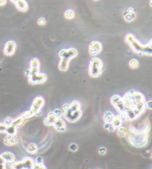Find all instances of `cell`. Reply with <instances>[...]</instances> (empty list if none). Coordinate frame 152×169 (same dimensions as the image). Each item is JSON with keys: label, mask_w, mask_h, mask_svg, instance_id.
<instances>
[{"label": "cell", "mask_w": 152, "mask_h": 169, "mask_svg": "<svg viewBox=\"0 0 152 169\" xmlns=\"http://www.w3.org/2000/svg\"><path fill=\"white\" fill-rule=\"evenodd\" d=\"M129 66L131 69H137V68L139 66V61L136 59H131V61H129Z\"/></svg>", "instance_id": "obj_30"}, {"label": "cell", "mask_w": 152, "mask_h": 169, "mask_svg": "<svg viewBox=\"0 0 152 169\" xmlns=\"http://www.w3.org/2000/svg\"><path fill=\"white\" fill-rule=\"evenodd\" d=\"M13 120L10 117H7L6 118L4 121V124H5L6 126H9V125H12V122H13Z\"/></svg>", "instance_id": "obj_36"}, {"label": "cell", "mask_w": 152, "mask_h": 169, "mask_svg": "<svg viewBox=\"0 0 152 169\" xmlns=\"http://www.w3.org/2000/svg\"><path fill=\"white\" fill-rule=\"evenodd\" d=\"M26 151L29 154L35 155L36 154L38 151H39V147H38L37 144H35V143H29L26 148Z\"/></svg>", "instance_id": "obj_19"}, {"label": "cell", "mask_w": 152, "mask_h": 169, "mask_svg": "<svg viewBox=\"0 0 152 169\" xmlns=\"http://www.w3.org/2000/svg\"><path fill=\"white\" fill-rule=\"evenodd\" d=\"M1 156L4 158V159H5L6 163H13V162L15 161V159H16V156H15V155L13 154V153L8 152V151L2 153Z\"/></svg>", "instance_id": "obj_20"}, {"label": "cell", "mask_w": 152, "mask_h": 169, "mask_svg": "<svg viewBox=\"0 0 152 169\" xmlns=\"http://www.w3.org/2000/svg\"><path fill=\"white\" fill-rule=\"evenodd\" d=\"M114 114L111 111H106L103 115V120L105 123H111L114 118Z\"/></svg>", "instance_id": "obj_24"}, {"label": "cell", "mask_w": 152, "mask_h": 169, "mask_svg": "<svg viewBox=\"0 0 152 169\" xmlns=\"http://www.w3.org/2000/svg\"><path fill=\"white\" fill-rule=\"evenodd\" d=\"M56 118H57L55 116L53 111L49 112L47 116H46V118L44 119L45 125H46V126H53Z\"/></svg>", "instance_id": "obj_17"}, {"label": "cell", "mask_w": 152, "mask_h": 169, "mask_svg": "<svg viewBox=\"0 0 152 169\" xmlns=\"http://www.w3.org/2000/svg\"><path fill=\"white\" fill-rule=\"evenodd\" d=\"M15 5H16V8L18 9L20 11L22 12H26L28 11V3L25 1V0H18L16 3H15Z\"/></svg>", "instance_id": "obj_16"}, {"label": "cell", "mask_w": 152, "mask_h": 169, "mask_svg": "<svg viewBox=\"0 0 152 169\" xmlns=\"http://www.w3.org/2000/svg\"><path fill=\"white\" fill-rule=\"evenodd\" d=\"M17 131H18V127H15L14 125H10L9 126H7L6 130H5V133L7 135H10V136H15L17 135Z\"/></svg>", "instance_id": "obj_25"}, {"label": "cell", "mask_w": 152, "mask_h": 169, "mask_svg": "<svg viewBox=\"0 0 152 169\" xmlns=\"http://www.w3.org/2000/svg\"><path fill=\"white\" fill-rule=\"evenodd\" d=\"M7 126L4 123H0V133H5Z\"/></svg>", "instance_id": "obj_39"}, {"label": "cell", "mask_w": 152, "mask_h": 169, "mask_svg": "<svg viewBox=\"0 0 152 169\" xmlns=\"http://www.w3.org/2000/svg\"><path fill=\"white\" fill-rule=\"evenodd\" d=\"M69 63H70V61H68V60L61 58L58 68H59V70L62 71V72H66V71L68 69Z\"/></svg>", "instance_id": "obj_22"}, {"label": "cell", "mask_w": 152, "mask_h": 169, "mask_svg": "<svg viewBox=\"0 0 152 169\" xmlns=\"http://www.w3.org/2000/svg\"><path fill=\"white\" fill-rule=\"evenodd\" d=\"M81 108V104L80 102L78 101H72L71 104H70V107H69V110H70L71 111H77L78 110H80Z\"/></svg>", "instance_id": "obj_28"}, {"label": "cell", "mask_w": 152, "mask_h": 169, "mask_svg": "<svg viewBox=\"0 0 152 169\" xmlns=\"http://www.w3.org/2000/svg\"><path fill=\"white\" fill-rule=\"evenodd\" d=\"M103 63L99 58H93L89 63V74L91 77H98L102 73Z\"/></svg>", "instance_id": "obj_5"}, {"label": "cell", "mask_w": 152, "mask_h": 169, "mask_svg": "<svg viewBox=\"0 0 152 169\" xmlns=\"http://www.w3.org/2000/svg\"><path fill=\"white\" fill-rule=\"evenodd\" d=\"M0 169H7L6 164H0Z\"/></svg>", "instance_id": "obj_44"}, {"label": "cell", "mask_w": 152, "mask_h": 169, "mask_svg": "<svg viewBox=\"0 0 152 169\" xmlns=\"http://www.w3.org/2000/svg\"><path fill=\"white\" fill-rule=\"evenodd\" d=\"M23 165L25 169H33V165H34V160L31 157H28V156H25L22 159Z\"/></svg>", "instance_id": "obj_18"}, {"label": "cell", "mask_w": 152, "mask_h": 169, "mask_svg": "<svg viewBox=\"0 0 152 169\" xmlns=\"http://www.w3.org/2000/svg\"><path fill=\"white\" fill-rule=\"evenodd\" d=\"M47 79V75L45 73H33L28 77V83L31 85H36V84H44Z\"/></svg>", "instance_id": "obj_7"}, {"label": "cell", "mask_w": 152, "mask_h": 169, "mask_svg": "<svg viewBox=\"0 0 152 169\" xmlns=\"http://www.w3.org/2000/svg\"><path fill=\"white\" fill-rule=\"evenodd\" d=\"M149 45H150V46H151V48H152V39H151L150 41H149Z\"/></svg>", "instance_id": "obj_45"}, {"label": "cell", "mask_w": 152, "mask_h": 169, "mask_svg": "<svg viewBox=\"0 0 152 169\" xmlns=\"http://www.w3.org/2000/svg\"><path fill=\"white\" fill-rule=\"evenodd\" d=\"M103 127H104V128H105V130H108V132H111V133L116 130L114 127L113 126V125H112L111 123H105Z\"/></svg>", "instance_id": "obj_31"}, {"label": "cell", "mask_w": 152, "mask_h": 169, "mask_svg": "<svg viewBox=\"0 0 152 169\" xmlns=\"http://www.w3.org/2000/svg\"></svg>", "instance_id": "obj_50"}, {"label": "cell", "mask_w": 152, "mask_h": 169, "mask_svg": "<svg viewBox=\"0 0 152 169\" xmlns=\"http://www.w3.org/2000/svg\"><path fill=\"white\" fill-rule=\"evenodd\" d=\"M6 162H5V160L4 159V158L2 157L1 155H0V164H6Z\"/></svg>", "instance_id": "obj_42"}, {"label": "cell", "mask_w": 152, "mask_h": 169, "mask_svg": "<svg viewBox=\"0 0 152 169\" xmlns=\"http://www.w3.org/2000/svg\"><path fill=\"white\" fill-rule=\"evenodd\" d=\"M82 115V111L80 110H78L77 111H71L70 110H68L63 113L64 118L67 120L68 122L70 123H74L80 119Z\"/></svg>", "instance_id": "obj_6"}, {"label": "cell", "mask_w": 152, "mask_h": 169, "mask_svg": "<svg viewBox=\"0 0 152 169\" xmlns=\"http://www.w3.org/2000/svg\"><path fill=\"white\" fill-rule=\"evenodd\" d=\"M78 145H77L76 143H71L68 147V149L70 150V151H71V152L73 153L77 152V151H78Z\"/></svg>", "instance_id": "obj_33"}, {"label": "cell", "mask_w": 152, "mask_h": 169, "mask_svg": "<svg viewBox=\"0 0 152 169\" xmlns=\"http://www.w3.org/2000/svg\"><path fill=\"white\" fill-rule=\"evenodd\" d=\"M64 17L66 20H73L75 17V12L73 10H67L64 13Z\"/></svg>", "instance_id": "obj_29"}, {"label": "cell", "mask_w": 152, "mask_h": 169, "mask_svg": "<svg viewBox=\"0 0 152 169\" xmlns=\"http://www.w3.org/2000/svg\"><path fill=\"white\" fill-rule=\"evenodd\" d=\"M123 100L126 109L134 110L138 116H140L146 111V101L145 95L137 91H130L123 95Z\"/></svg>", "instance_id": "obj_1"}, {"label": "cell", "mask_w": 152, "mask_h": 169, "mask_svg": "<svg viewBox=\"0 0 152 169\" xmlns=\"http://www.w3.org/2000/svg\"><path fill=\"white\" fill-rule=\"evenodd\" d=\"M78 54V51L74 48H70L68 49H62L59 51V56L60 58L66 59L70 61L73 58H76Z\"/></svg>", "instance_id": "obj_9"}, {"label": "cell", "mask_w": 152, "mask_h": 169, "mask_svg": "<svg viewBox=\"0 0 152 169\" xmlns=\"http://www.w3.org/2000/svg\"><path fill=\"white\" fill-rule=\"evenodd\" d=\"M146 108L149 109V110H152V100L146 101Z\"/></svg>", "instance_id": "obj_40"}, {"label": "cell", "mask_w": 152, "mask_h": 169, "mask_svg": "<svg viewBox=\"0 0 152 169\" xmlns=\"http://www.w3.org/2000/svg\"><path fill=\"white\" fill-rule=\"evenodd\" d=\"M124 19L126 22H128V23L134 21L135 20L136 14L132 8H128V9H126V11H125Z\"/></svg>", "instance_id": "obj_15"}, {"label": "cell", "mask_w": 152, "mask_h": 169, "mask_svg": "<svg viewBox=\"0 0 152 169\" xmlns=\"http://www.w3.org/2000/svg\"><path fill=\"white\" fill-rule=\"evenodd\" d=\"M125 40L136 54L139 55H152V48L150 45L149 43L146 45L142 44L132 34H128L125 37Z\"/></svg>", "instance_id": "obj_3"}, {"label": "cell", "mask_w": 152, "mask_h": 169, "mask_svg": "<svg viewBox=\"0 0 152 169\" xmlns=\"http://www.w3.org/2000/svg\"><path fill=\"white\" fill-rule=\"evenodd\" d=\"M150 130L149 123L146 122L141 129L131 127L130 133L127 136L128 142L132 146L136 148H142L148 144L149 141V133Z\"/></svg>", "instance_id": "obj_2"}, {"label": "cell", "mask_w": 152, "mask_h": 169, "mask_svg": "<svg viewBox=\"0 0 152 169\" xmlns=\"http://www.w3.org/2000/svg\"><path fill=\"white\" fill-rule=\"evenodd\" d=\"M150 5H151V6L152 7V0H151V2H150Z\"/></svg>", "instance_id": "obj_47"}, {"label": "cell", "mask_w": 152, "mask_h": 169, "mask_svg": "<svg viewBox=\"0 0 152 169\" xmlns=\"http://www.w3.org/2000/svg\"><path fill=\"white\" fill-rule=\"evenodd\" d=\"M9 165L11 169H25L22 161H14L13 163H9Z\"/></svg>", "instance_id": "obj_26"}, {"label": "cell", "mask_w": 152, "mask_h": 169, "mask_svg": "<svg viewBox=\"0 0 152 169\" xmlns=\"http://www.w3.org/2000/svg\"><path fill=\"white\" fill-rule=\"evenodd\" d=\"M7 0H0V6H4L6 5Z\"/></svg>", "instance_id": "obj_43"}, {"label": "cell", "mask_w": 152, "mask_h": 169, "mask_svg": "<svg viewBox=\"0 0 152 169\" xmlns=\"http://www.w3.org/2000/svg\"><path fill=\"white\" fill-rule=\"evenodd\" d=\"M93 1H99V0H93Z\"/></svg>", "instance_id": "obj_49"}, {"label": "cell", "mask_w": 152, "mask_h": 169, "mask_svg": "<svg viewBox=\"0 0 152 169\" xmlns=\"http://www.w3.org/2000/svg\"><path fill=\"white\" fill-rule=\"evenodd\" d=\"M111 103L115 107L116 110L119 112L120 115H123L126 112V107H125L124 102L123 98L118 95H113L111 99Z\"/></svg>", "instance_id": "obj_8"}, {"label": "cell", "mask_w": 152, "mask_h": 169, "mask_svg": "<svg viewBox=\"0 0 152 169\" xmlns=\"http://www.w3.org/2000/svg\"><path fill=\"white\" fill-rule=\"evenodd\" d=\"M25 118L23 117V115H20V116L17 117V118H15V119L13 120V122H12V125H14L15 127H19L21 126L23 124V122H25Z\"/></svg>", "instance_id": "obj_27"}, {"label": "cell", "mask_w": 152, "mask_h": 169, "mask_svg": "<svg viewBox=\"0 0 152 169\" xmlns=\"http://www.w3.org/2000/svg\"><path fill=\"white\" fill-rule=\"evenodd\" d=\"M46 23H47V20L45 17H40L37 21V24L40 26H44L46 25Z\"/></svg>", "instance_id": "obj_34"}, {"label": "cell", "mask_w": 152, "mask_h": 169, "mask_svg": "<svg viewBox=\"0 0 152 169\" xmlns=\"http://www.w3.org/2000/svg\"><path fill=\"white\" fill-rule=\"evenodd\" d=\"M16 49H17V43L13 40H9L5 43L3 52L6 56L10 57L14 54Z\"/></svg>", "instance_id": "obj_11"}, {"label": "cell", "mask_w": 152, "mask_h": 169, "mask_svg": "<svg viewBox=\"0 0 152 169\" xmlns=\"http://www.w3.org/2000/svg\"><path fill=\"white\" fill-rule=\"evenodd\" d=\"M54 114L55 115V116L56 118H61V117L63 115V110H60V109H55V110L53 111Z\"/></svg>", "instance_id": "obj_32"}, {"label": "cell", "mask_w": 152, "mask_h": 169, "mask_svg": "<svg viewBox=\"0 0 152 169\" xmlns=\"http://www.w3.org/2000/svg\"><path fill=\"white\" fill-rule=\"evenodd\" d=\"M4 143L7 146H13L18 143V137L17 135L15 136H10V135H7L4 139Z\"/></svg>", "instance_id": "obj_14"}, {"label": "cell", "mask_w": 152, "mask_h": 169, "mask_svg": "<svg viewBox=\"0 0 152 169\" xmlns=\"http://www.w3.org/2000/svg\"><path fill=\"white\" fill-rule=\"evenodd\" d=\"M98 153L102 156H104V155L106 154L107 153V149L105 148V147H101L98 149Z\"/></svg>", "instance_id": "obj_35"}, {"label": "cell", "mask_w": 152, "mask_h": 169, "mask_svg": "<svg viewBox=\"0 0 152 169\" xmlns=\"http://www.w3.org/2000/svg\"><path fill=\"white\" fill-rule=\"evenodd\" d=\"M116 130H117L116 134H117V136H119V137H120V138H125V137H126V136H128V133H129V131H128L127 128L123 126L119 127Z\"/></svg>", "instance_id": "obj_23"}, {"label": "cell", "mask_w": 152, "mask_h": 169, "mask_svg": "<svg viewBox=\"0 0 152 169\" xmlns=\"http://www.w3.org/2000/svg\"><path fill=\"white\" fill-rule=\"evenodd\" d=\"M17 1H18V0H10V2H13V3H16V2H17Z\"/></svg>", "instance_id": "obj_46"}, {"label": "cell", "mask_w": 152, "mask_h": 169, "mask_svg": "<svg viewBox=\"0 0 152 169\" xmlns=\"http://www.w3.org/2000/svg\"><path fill=\"white\" fill-rule=\"evenodd\" d=\"M69 107H70V104H65L63 105V107H62V110H63V112L66 111V110H68L69 109Z\"/></svg>", "instance_id": "obj_41"}, {"label": "cell", "mask_w": 152, "mask_h": 169, "mask_svg": "<svg viewBox=\"0 0 152 169\" xmlns=\"http://www.w3.org/2000/svg\"><path fill=\"white\" fill-rule=\"evenodd\" d=\"M43 162L44 161H43V158L42 156H37L34 161V163L36 164H43Z\"/></svg>", "instance_id": "obj_38"}, {"label": "cell", "mask_w": 152, "mask_h": 169, "mask_svg": "<svg viewBox=\"0 0 152 169\" xmlns=\"http://www.w3.org/2000/svg\"><path fill=\"white\" fill-rule=\"evenodd\" d=\"M30 71H31V74L33 73H39V69H40V61L37 58H33L30 62ZM30 74V75H31Z\"/></svg>", "instance_id": "obj_13"}, {"label": "cell", "mask_w": 152, "mask_h": 169, "mask_svg": "<svg viewBox=\"0 0 152 169\" xmlns=\"http://www.w3.org/2000/svg\"><path fill=\"white\" fill-rule=\"evenodd\" d=\"M53 126L58 132H65L66 130V123L62 118H56Z\"/></svg>", "instance_id": "obj_12"}, {"label": "cell", "mask_w": 152, "mask_h": 169, "mask_svg": "<svg viewBox=\"0 0 152 169\" xmlns=\"http://www.w3.org/2000/svg\"><path fill=\"white\" fill-rule=\"evenodd\" d=\"M151 158L152 159V153H151Z\"/></svg>", "instance_id": "obj_48"}, {"label": "cell", "mask_w": 152, "mask_h": 169, "mask_svg": "<svg viewBox=\"0 0 152 169\" xmlns=\"http://www.w3.org/2000/svg\"><path fill=\"white\" fill-rule=\"evenodd\" d=\"M123 122V115H115L113 121H112V122H111V124L113 125V126L114 127L115 129H117V128H119V127L122 126Z\"/></svg>", "instance_id": "obj_21"}, {"label": "cell", "mask_w": 152, "mask_h": 169, "mask_svg": "<svg viewBox=\"0 0 152 169\" xmlns=\"http://www.w3.org/2000/svg\"><path fill=\"white\" fill-rule=\"evenodd\" d=\"M102 44L101 42L94 40V41L91 42L89 46V52L90 55L91 56H97L102 52Z\"/></svg>", "instance_id": "obj_10"}, {"label": "cell", "mask_w": 152, "mask_h": 169, "mask_svg": "<svg viewBox=\"0 0 152 169\" xmlns=\"http://www.w3.org/2000/svg\"><path fill=\"white\" fill-rule=\"evenodd\" d=\"M33 169H47V168H46V167L45 166L44 164H36V163H34Z\"/></svg>", "instance_id": "obj_37"}, {"label": "cell", "mask_w": 152, "mask_h": 169, "mask_svg": "<svg viewBox=\"0 0 152 169\" xmlns=\"http://www.w3.org/2000/svg\"><path fill=\"white\" fill-rule=\"evenodd\" d=\"M45 99L42 96H36L33 101L30 110L25 111L22 114L25 119L32 118L33 116H38L41 115V110L45 104Z\"/></svg>", "instance_id": "obj_4"}]
</instances>
